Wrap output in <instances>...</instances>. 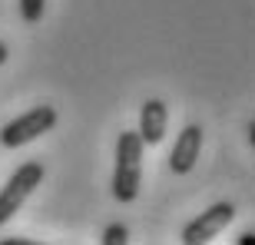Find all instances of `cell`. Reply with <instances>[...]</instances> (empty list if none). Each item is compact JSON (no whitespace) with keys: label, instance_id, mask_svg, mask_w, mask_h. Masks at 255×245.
I'll use <instances>...</instances> for the list:
<instances>
[{"label":"cell","instance_id":"cell-1","mask_svg":"<svg viewBox=\"0 0 255 245\" xmlns=\"http://www.w3.org/2000/svg\"><path fill=\"white\" fill-rule=\"evenodd\" d=\"M142 186V139L139 132H120L116 142V169H113V196L116 202H132Z\"/></svg>","mask_w":255,"mask_h":245},{"label":"cell","instance_id":"cell-10","mask_svg":"<svg viewBox=\"0 0 255 245\" xmlns=\"http://www.w3.org/2000/svg\"><path fill=\"white\" fill-rule=\"evenodd\" d=\"M239 245H255V232H242V236H239Z\"/></svg>","mask_w":255,"mask_h":245},{"label":"cell","instance_id":"cell-2","mask_svg":"<svg viewBox=\"0 0 255 245\" xmlns=\"http://www.w3.org/2000/svg\"><path fill=\"white\" fill-rule=\"evenodd\" d=\"M43 182V162L27 159L13 176L7 179V186L0 189V226H7L13 212H20V206L30 199V192Z\"/></svg>","mask_w":255,"mask_h":245},{"label":"cell","instance_id":"cell-8","mask_svg":"<svg viewBox=\"0 0 255 245\" xmlns=\"http://www.w3.org/2000/svg\"><path fill=\"white\" fill-rule=\"evenodd\" d=\"M126 242V226H106L103 245H123Z\"/></svg>","mask_w":255,"mask_h":245},{"label":"cell","instance_id":"cell-6","mask_svg":"<svg viewBox=\"0 0 255 245\" xmlns=\"http://www.w3.org/2000/svg\"><path fill=\"white\" fill-rule=\"evenodd\" d=\"M166 122H169V106L162 100H146L139 106V139L142 146H159L166 136Z\"/></svg>","mask_w":255,"mask_h":245},{"label":"cell","instance_id":"cell-7","mask_svg":"<svg viewBox=\"0 0 255 245\" xmlns=\"http://www.w3.org/2000/svg\"><path fill=\"white\" fill-rule=\"evenodd\" d=\"M43 10H47V0H20V17H23V23H40Z\"/></svg>","mask_w":255,"mask_h":245},{"label":"cell","instance_id":"cell-11","mask_svg":"<svg viewBox=\"0 0 255 245\" xmlns=\"http://www.w3.org/2000/svg\"><path fill=\"white\" fill-rule=\"evenodd\" d=\"M7 60H10V50H7V43H3V40H0V66L7 63Z\"/></svg>","mask_w":255,"mask_h":245},{"label":"cell","instance_id":"cell-9","mask_svg":"<svg viewBox=\"0 0 255 245\" xmlns=\"http://www.w3.org/2000/svg\"><path fill=\"white\" fill-rule=\"evenodd\" d=\"M0 245H37V242H30V239H0Z\"/></svg>","mask_w":255,"mask_h":245},{"label":"cell","instance_id":"cell-5","mask_svg":"<svg viewBox=\"0 0 255 245\" xmlns=\"http://www.w3.org/2000/svg\"><path fill=\"white\" fill-rule=\"evenodd\" d=\"M199 149H202V129H199L196 122H189V126L179 132V139L172 142L169 169L176 172V176L192 172V166H196V159H199Z\"/></svg>","mask_w":255,"mask_h":245},{"label":"cell","instance_id":"cell-3","mask_svg":"<svg viewBox=\"0 0 255 245\" xmlns=\"http://www.w3.org/2000/svg\"><path fill=\"white\" fill-rule=\"evenodd\" d=\"M53 126H57V110H53V106H33L30 113L10 120L7 126L0 129V142H3L7 149H20V146L40 139L43 132H50Z\"/></svg>","mask_w":255,"mask_h":245},{"label":"cell","instance_id":"cell-4","mask_svg":"<svg viewBox=\"0 0 255 245\" xmlns=\"http://www.w3.org/2000/svg\"><path fill=\"white\" fill-rule=\"evenodd\" d=\"M232 219H236V206H232V202H216V206H209L206 212H199L189 226L182 229V242L186 245L209 242V239H216Z\"/></svg>","mask_w":255,"mask_h":245}]
</instances>
